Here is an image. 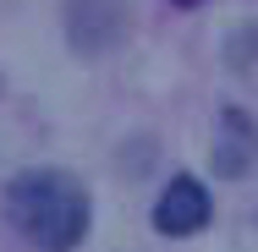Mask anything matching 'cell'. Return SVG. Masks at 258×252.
I'll list each match as a JSON object with an SVG mask.
<instances>
[{"instance_id":"5b68a950","label":"cell","mask_w":258,"mask_h":252,"mask_svg":"<svg viewBox=\"0 0 258 252\" xmlns=\"http://www.w3.org/2000/svg\"><path fill=\"white\" fill-rule=\"evenodd\" d=\"M181 6H198V0H181Z\"/></svg>"},{"instance_id":"6da1fadb","label":"cell","mask_w":258,"mask_h":252,"mask_svg":"<svg viewBox=\"0 0 258 252\" xmlns=\"http://www.w3.org/2000/svg\"><path fill=\"white\" fill-rule=\"evenodd\" d=\"M6 219L39 252H72L88 230V192L66 170H28L6 187Z\"/></svg>"},{"instance_id":"277c9868","label":"cell","mask_w":258,"mask_h":252,"mask_svg":"<svg viewBox=\"0 0 258 252\" xmlns=\"http://www.w3.org/2000/svg\"><path fill=\"white\" fill-rule=\"evenodd\" d=\"M253 164V126L236 115V110H225L220 115V148H214V170L220 176H242Z\"/></svg>"},{"instance_id":"7a4b0ae2","label":"cell","mask_w":258,"mask_h":252,"mask_svg":"<svg viewBox=\"0 0 258 252\" xmlns=\"http://www.w3.org/2000/svg\"><path fill=\"white\" fill-rule=\"evenodd\" d=\"M66 28H72L77 50L104 55L126 33V11H121V0H66Z\"/></svg>"},{"instance_id":"3957f363","label":"cell","mask_w":258,"mask_h":252,"mask_svg":"<svg viewBox=\"0 0 258 252\" xmlns=\"http://www.w3.org/2000/svg\"><path fill=\"white\" fill-rule=\"evenodd\" d=\"M209 192L192 181V176H176L170 187H165V198L154 203V230L165 236H192V230H204L209 225Z\"/></svg>"}]
</instances>
